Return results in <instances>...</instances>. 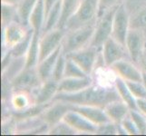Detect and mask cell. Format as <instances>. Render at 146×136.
I'll return each mask as SVG.
<instances>
[{"instance_id": "15", "label": "cell", "mask_w": 146, "mask_h": 136, "mask_svg": "<svg viewBox=\"0 0 146 136\" xmlns=\"http://www.w3.org/2000/svg\"><path fill=\"white\" fill-rule=\"evenodd\" d=\"M71 110L81 113L83 116L87 118L92 123L96 125H101L112 122L105 113L104 108L98 106H92V105H74L72 104Z\"/></svg>"}, {"instance_id": "9", "label": "cell", "mask_w": 146, "mask_h": 136, "mask_svg": "<svg viewBox=\"0 0 146 136\" xmlns=\"http://www.w3.org/2000/svg\"><path fill=\"white\" fill-rule=\"evenodd\" d=\"M99 50L91 46H86L78 51L73 52L66 56L73 59L88 75L92 73L94 64L97 60V54Z\"/></svg>"}, {"instance_id": "7", "label": "cell", "mask_w": 146, "mask_h": 136, "mask_svg": "<svg viewBox=\"0 0 146 136\" xmlns=\"http://www.w3.org/2000/svg\"><path fill=\"white\" fill-rule=\"evenodd\" d=\"M65 29L54 28L41 36L39 41V62L46 58L62 44L65 36Z\"/></svg>"}, {"instance_id": "32", "label": "cell", "mask_w": 146, "mask_h": 136, "mask_svg": "<svg viewBox=\"0 0 146 136\" xmlns=\"http://www.w3.org/2000/svg\"><path fill=\"white\" fill-rule=\"evenodd\" d=\"M130 28H137L142 31L146 29V6L131 18Z\"/></svg>"}, {"instance_id": "11", "label": "cell", "mask_w": 146, "mask_h": 136, "mask_svg": "<svg viewBox=\"0 0 146 136\" xmlns=\"http://www.w3.org/2000/svg\"><path fill=\"white\" fill-rule=\"evenodd\" d=\"M72 104L62 101H54L51 104L39 115L44 123L49 124L50 126L56 124L64 119V115L68 111L71 110Z\"/></svg>"}, {"instance_id": "10", "label": "cell", "mask_w": 146, "mask_h": 136, "mask_svg": "<svg viewBox=\"0 0 146 136\" xmlns=\"http://www.w3.org/2000/svg\"><path fill=\"white\" fill-rule=\"evenodd\" d=\"M4 49H11L26 38L30 27H25L19 22L10 23L4 27Z\"/></svg>"}, {"instance_id": "27", "label": "cell", "mask_w": 146, "mask_h": 136, "mask_svg": "<svg viewBox=\"0 0 146 136\" xmlns=\"http://www.w3.org/2000/svg\"><path fill=\"white\" fill-rule=\"evenodd\" d=\"M32 37H33V30L30 29V31L27 34V36H26V38H25L24 40H22V41L20 43H18L17 44H16L11 49H9L14 58L26 56L27 52H28L30 44H31Z\"/></svg>"}, {"instance_id": "5", "label": "cell", "mask_w": 146, "mask_h": 136, "mask_svg": "<svg viewBox=\"0 0 146 136\" xmlns=\"http://www.w3.org/2000/svg\"><path fill=\"white\" fill-rule=\"evenodd\" d=\"M42 84L36 67L24 68L11 81L12 89L15 92H35Z\"/></svg>"}, {"instance_id": "42", "label": "cell", "mask_w": 146, "mask_h": 136, "mask_svg": "<svg viewBox=\"0 0 146 136\" xmlns=\"http://www.w3.org/2000/svg\"><path fill=\"white\" fill-rule=\"evenodd\" d=\"M143 83L146 88V73H144V72H143Z\"/></svg>"}, {"instance_id": "12", "label": "cell", "mask_w": 146, "mask_h": 136, "mask_svg": "<svg viewBox=\"0 0 146 136\" xmlns=\"http://www.w3.org/2000/svg\"><path fill=\"white\" fill-rule=\"evenodd\" d=\"M125 46L111 36L102 47L103 62L106 67H111L113 64L123 59Z\"/></svg>"}, {"instance_id": "37", "label": "cell", "mask_w": 146, "mask_h": 136, "mask_svg": "<svg viewBox=\"0 0 146 136\" xmlns=\"http://www.w3.org/2000/svg\"><path fill=\"white\" fill-rule=\"evenodd\" d=\"M96 134H104V135H111V134H118V128L117 123L113 122H109L106 123L98 125Z\"/></svg>"}, {"instance_id": "34", "label": "cell", "mask_w": 146, "mask_h": 136, "mask_svg": "<svg viewBox=\"0 0 146 136\" xmlns=\"http://www.w3.org/2000/svg\"><path fill=\"white\" fill-rule=\"evenodd\" d=\"M128 85L129 89L136 99L146 98V88L143 82L135 81H125Z\"/></svg>"}, {"instance_id": "16", "label": "cell", "mask_w": 146, "mask_h": 136, "mask_svg": "<svg viewBox=\"0 0 146 136\" xmlns=\"http://www.w3.org/2000/svg\"><path fill=\"white\" fill-rule=\"evenodd\" d=\"M58 92V82L54 79H49L44 82L34 92L33 100L36 104H44L51 103L54 95Z\"/></svg>"}, {"instance_id": "26", "label": "cell", "mask_w": 146, "mask_h": 136, "mask_svg": "<svg viewBox=\"0 0 146 136\" xmlns=\"http://www.w3.org/2000/svg\"><path fill=\"white\" fill-rule=\"evenodd\" d=\"M1 22L3 28L13 22H19L17 15V7L16 5H8L2 3ZM20 23V22H19Z\"/></svg>"}, {"instance_id": "31", "label": "cell", "mask_w": 146, "mask_h": 136, "mask_svg": "<svg viewBox=\"0 0 146 136\" xmlns=\"http://www.w3.org/2000/svg\"><path fill=\"white\" fill-rule=\"evenodd\" d=\"M65 62H66V55L62 52L57 59L52 74V79H54V81H56L58 83L64 77Z\"/></svg>"}, {"instance_id": "30", "label": "cell", "mask_w": 146, "mask_h": 136, "mask_svg": "<svg viewBox=\"0 0 146 136\" xmlns=\"http://www.w3.org/2000/svg\"><path fill=\"white\" fill-rule=\"evenodd\" d=\"M77 132L75 131L73 127H71L70 125L65 123L64 120H62L61 122L57 123L56 124L53 125L50 128L48 134H53V135H67V134H75Z\"/></svg>"}, {"instance_id": "8", "label": "cell", "mask_w": 146, "mask_h": 136, "mask_svg": "<svg viewBox=\"0 0 146 136\" xmlns=\"http://www.w3.org/2000/svg\"><path fill=\"white\" fill-rule=\"evenodd\" d=\"M144 47V36L142 30L137 28H130L126 41H125V48L133 64H140L141 56H142Z\"/></svg>"}, {"instance_id": "33", "label": "cell", "mask_w": 146, "mask_h": 136, "mask_svg": "<svg viewBox=\"0 0 146 136\" xmlns=\"http://www.w3.org/2000/svg\"><path fill=\"white\" fill-rule=\"evenodd\" d=\"M130 116L132 117L133 123L139 130L140 134L146 133V116L139 110H130Z\"/></svg>"}, {"instance_id": "14", "label": "cell", "mask_w": 146, "mask_h": 136, "mask_svg": "<svg viewBox=\"0 0 146 136\" xmlns=\"http://www.w3.org/2000/svg\"><path fill=\"white\" fill-rule=\"evenodd\" d=\"M119 77L125 81L143 82V71L140 70L136 64L127 60L122 59L111 66Z\"/></svg>"}, {"instance_id": "28", "label": "cell", "mask_w": 146, "mask_h": 136, "mask_svg": "<svg viewBox=\"0 0 146 136\" xmlns=\"http://www.w3.org/2000/svg\"><path fill=\"white\" fill-rule=\"evenodd\" d=\"M31 100L27 92H16L11 98V103L15 111H23L30 106Z\"/></svg>"}, {"instance_id": "3", "label": "cell", "mask_w": 146, "mask_h": 136, "mask_svg": "<svg viewBox=\"0 0 146 136\" xmlns=\"http://www.w3.org/2000/svg\"><path fill=\"white\" fill-rule=\"evenodd\" d=\"M98 4L99 0H82L77 11L69 19L64 29L71 31L87 24L96 22Z\"/></svg>"}, {"instance_id": "22", "label": "cell", "mask_w": 146, "mask_h": 136, "mask_svg": "<svg viewBox=\"0 0 146 136\" xmlns=\"http://www.w3.org/2000/svg\"><path fill=\"white\" fill-rule=\"evenodd\" d=\"M82 0H62V12L57 28L64 29L69 19L71 18L81 4Z\"/></svg>"}, {"instance_id": "2", "label": "cell", "mask_w": 146, "mask_h": 136, "mask_svg": "<svg viewBox=\"0 0 146 136\" xmlns=\"http://www.w3.org/2000/svg\"><path fill=\"white\" fill-rule=\"evenodd\" d=\"M95 24L96 22H93L68 31L63 40L62 52L66 55L88 46L94 34Z\"/></svg>"}, {"instance_id": "20", "label": "cell", "mask_w": 146, "mask_h": 136, "mask_svg": "<svg viewBox=\"0 0 146 136\" xmlns=\"http://www.w3.org/2000/svg\"><path fill=\"white\" fill-rule=\"evenodd\" d=\"M46 22V11H44V0H38L36 7L29 18V27L34 33L42 34V31Z\"/></svg>"}, {"instance_id": "19", "label": "cell", "mask_w": 146, "mask_h": 136, "mask_svg": "<svg viewBox=\"0 0 146 136\" xmlns=\"http://www.w3.org/2000/svg\"><path fill=\"white\" fill-rule=\"evenodd\" d=\"M104 111L112 122L120 123L129 114L130 108L122 100H117L106 105Z\"/></svg>"}, {"instance_id": "23", "label": "cell", "mask_w": 146, "mask_h": 136, "mask_svg": "<svg viewBox=\"0 0 146 136\" xmlns=\"http://www.w3.org/2000/svg\"><path fill=\"white\" fill-rule=\"evenodd\" d=\"M41 38V34L33 32V37L31 44L28 49V52L26 55V67L33 68L36 67L39 61V41Z\"/></svg>"}, {"instance_id": "38", "label": "cell", "mask_w": 146, "mask_h": 136, "mask_svg": "<svg viewBox=\"0 0 146 136\" xmlns=\"http://www.w3.org/2000/svg\"><path fill=\"white\" fill-rule=\"evenodd\" d=\"M136 103L138 110L146 116V98L136 99Z\"/></svg>"}, {"instance_id": "40", "label": "cell", "mask_w": 146, "mask_h": 136, "mask_svg": "<svg viewBox=\"0 0 146 136\" xmlns=\"http://www.w3.org/2000/svg\"><path fill=\"white\" fill-rule=\"evenodd\" d=\"M140 65H141V67H142V71L146 73V46L144 47L143 52L142 54V56H141Z\"/></svg>"}, {"instance_id": "21", "label": "cell", "mask_w": 146, "mask_h": 136, "mask_svg": "<svg viewBox=\"0 0 146 136\" xmlns=\"http://www.w3.org/2000/svg\"><path fill=\"white\" fill-rule=\"evenodd\" d=\"M114 86L120 95L121 100L128 105L130 110H138L136 98L134 97V95L131 92L125 80L118 76L114 80Z\"/></svg>"}, {"instance_id": "29", "label": "cell", "mask_w": 146, "mask_h": 136, "mask_svg": "<svg viewBox=\"0 0 146 136\" xmlns=\"http://www.w3.org/2000/svg\"><path fill=\"white\" fill-rule=\"evenodd\" d=\"M89 75L85 73L84 70L75 63L73 59L66 56V62H65L64 68V77H85Z\"/></svg>"}, {"instance_id": "6", "label": "cell", "mask_w": 146, "mask_h": 136, "mask_svg": "<svg viewBox=\"0 0 146 136\" xmlns=\"http://www.w3.org/2000/svg\"><path fill=\"white\" fill-rule=\"evenodd\" d=\"M130 22L131 18L126 6L124 3H122L118 7L113 17L112 37L124 46L127 34L130 30Z\"/></svg>"}, {"instance_id": "24", "label": "cell", "mask_w": 146, "mask_h": 136, "mask_svg": "<svg viewBox=\"0 0 146 136\" xmlns=\"http://www.w3.org/2000/svg\"><path fill=\"white\" fill-rule=\"evenodd\" d=\"M61 12H62V0H59V1L51 8V10H50L48 15L46 16V22H44V26L42 31V34L51 31V30L54 28H57L60 17H61Z\"/></svg>"}, {"instance_id": "17", "label": "cell", "mask_w": 146, "mask_h": 136, "mask_svg": "<svg viewBox=\"0 0 146 136\" xmlns=\"http://www.w3.org/2000/svg\"><path fill=\"white\" fill-rule=\"evenodd\" d=\"M92 84L93 81L89 76L63 78L58 83L57 93H76L81 90L87 88Z\"/></svg>"}, {"instance_id": "4", "label": "cell", "mask_w": 146, "mask_h": 136, "mask_svg": "<svg viewBox=\"0 0 146 136\" xmlns=\"http://www.w3.org/2000/svg\"><path fill=\"white\" fill-rule=\"evenodd\" d=\"M118 7L119 6L111 8L101 17L97 18L96 24H95L94 34L88 46L96 48L99 51L102 50L105 41L112 36L113 17Z\"/></svg>"}, {"instance_id": "18", "label": "cell", "mask_w": 146, "mask_h": 136, "mask_svg": "<svg viewBox=\"0 0 146 136\" xmlns=\"http://www.w3.org/2000/svg\"><path fill=\"white\" fill-rule=\"evenodd\" d=\"M61 53H62V44L56 50H54L51 54H49L46 58H44L41 62H39L37 64L36 69L43 83L52 78L54 68Z\"/></svg>"}, {"instance_id": "41", "label": "cell", "mask_w": 146, "mask_h": 136, "mask_svg": "<svg viewBox=\"0 0 146 136\" xmlns=\"http://www.w3.org/2000/svg\"><path fill=\"white\" fill-rule=\"evenodd\" d=\"M20 1H21V0H2V3L8 4V5H16V6H17Z\"/></svg>"}, {"instance_id": "1", "label": "cell", "mask_w": 146, "mask_h": 136, "mask_svg": "<svg viewBox=\"0 0 146 136\" xmlns=\"http://www.w3.org/2000/svg\"><path fill=\"white\" fill-rule=\"evenodd\" d=\"M121 100L117 90L113 87L90 85L76 93H57L53 101H62L74 105H92L104 108L114 101Z\"/></svg>"}, {"instance_id": "36", "label": "cell", "mask_w": 146, "mask_h": 136, "mask_svg": "<svg viewBox=\"0 0 146 136\" xmlns=\"http://www.w3.org/2000/svg\"><path fill=\"white\" fill-rule=\"evenodd\" d=\"M120 124L122 125V127L123 128V130L125 131V132H126L127 134H130V135L140 134L139 130L136 127L135 123H133V121L132 117L130 116V114H128L127 116L120 123Z\"/></svg>"}, {"instance_id": "25", "label": "cell", "mask_w": 146, "mask_h": 136, "mask_svg": "<svg viewBox=\"0 0 146 136\" xmlns=\"http://www.w3.org/2000/svg\"><path fill=\"white\" fill-rule=\"evenodd\" d=\"M38 0H21L17 5V15L19 22L29 27V18Z\"/></svg>"}, {"instance_id": "35", "label": "cell", "mask_w": 146, "mask_h": 136, "mask_svg": "<svg viewBox=\"0 0 146 136\" xmlns=\"http://www.w3.org/2000/svg\"><path fill=\"white\" fill-rule=\"evenodd\" d=\"M122 3H123V0H99L97 18L101 17L111 8L120 6Z\"/></svg>"}, {"instance_id": "13", "label": "cell", "mask_w": 146, "mask_h": 136, "mask_svg": "<svg viewBox=\"0 0 146 136\" xmlns=\"http://www.w3.org/2000/svg\"><path fill=\"white\" fill-rule=\"evenodd\" d=\"M63 120L71 127H73L77 133H95L98 128V125L92 123L87 118L83 116L81 113L75 112L74 110L68 111Z\"/></svg>"}, {"instance_id": "39", "label": "cell", "mask_w": 146, "mask_h": 136, "mask_svg": "<svg viewBox=\"0 0 146 136\" xmlns=\"http://www.w3.org/2000/svg\"><path fill=\"white\" fill-rule=\"evenodd\" d=\"M58 1H59V0H44V11H46V16L48 15L49 11L51 10V8Z\"/></svg>"}]
</instances>
